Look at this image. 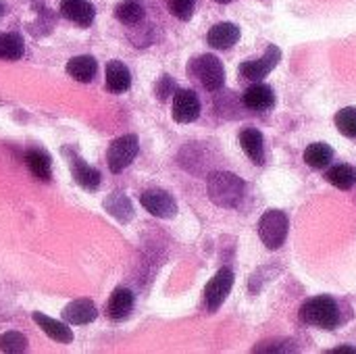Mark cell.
<instances>
[{
	"mask_svg": "<svg viewBox=\"0 0 356 354\" xmlns=\"http://www.w3.org/2000/svg\"><path fill=\"white\" fill-rule=\"evenodd\" d=\"M207 188H209V198L217 204V207H238L242 196H244V182L229 171H215L209 175L207 179Z\"/></svg>",
	"mask_w": 356,
	"mask_h": 354,
	"instance_id": "obj_1",
	"label": "cell"
},
{
	"mask_svg": "<svg viewBox=\"0 0 356 354\" xmlns=\"http://www.w3.org/2000/svg\"><path fill=\"white\" fill-rule=\"evenodd\" d=\"M300 321L321 330H336L342 323L340 307L332 296H315L309 298L300 307Z\"/></svg>",
	"mask_w": 356,
	"mask_h": 354,
	"instance_id": "obj_2",
	"label": "cell"
},
{
	"mask_svg": "<svg viewBox=\"0 0 356 354\" xmlns=\"http://www.w3.org/2000/svg\"><path fill=\"white\" fill-rule=\"evenodd\" d=\"M288 230H290L288 215L284 211H277V209L267 211L259 221V236L269 250L282 248V244L288 238Z\"/></svg>",
	"mask_w": 356,
	"mask_h": 354,
	"instance_id": "obj_3",
	"label": "cell"
},
{
	"mask_svg": "<svg viewBox=\"0 0 356 354\" xmlns=\"http://www.w3.org/2000/svg\"><path fill=\"white\" fill-rule=\"evenodd\" d=\"M190 71L209 92H217L225 81V69L215 54H202L192 61Z\"/></svg>",
	"mask_w": 356,
	"mask_h": 354,
	"instance_id": "obj_4",
	"label": "cell"
},
{
	"mask_svg": "<svg viewBox=\"0 0 356 354\" xmlns=\"http://www.w3.org/2000/svg\"><path fill=\"white\" fill-rule=\"evenodd\" d=\"M138 150H140V144H138V136H134V134H125V136L113 140L108 146V152H106L108 169L113 173H121L138 156Z\"/></svg>",
	"mask_w": 356,
	"mask_h": 354,
	"instance_id": "obj_5",
	"label": "cell"
},
{
	"mask_svg": "<svg viewBox=\"0 0 356 354\" xmlns=\"http://www.w3.org/2000/svg\"><path fill=\"white\" fill-rule=\"evenodd\" d=\"M232 286H234V271L229 267L219 269L215 273V277L207 284V288H204V303H207V309L211 313H215L225 303V298L232 292Z\"/></svg>",
	"mask_w": 356,
	"mask_h": 354,
	"instance_id": "obj_6",
	"label": "cell"
},
{
	"mask_svg": "<svg viewBox=\"0 0 356 354\" xmlns=\"http://www.w3.org/2000/svg\"><path fill=\"white\" fill-rule=\"evenodd\" d=\"M280 61H282V50L271 44L259 61H246V63H242L240 69H238V73L244 79H248V81H261L263 77H267L277 67Z\"/></svg>",
	"mask_w": 356,
	"mask_h": 354,
	"instance_id": "obj_7",
	"label": "cell"
},
{
	"mask_svg": "<svg viewBox=\"0 0 356 354\" xmlns=\"http://www.w3.org/2000/svg\"><path fill=\"white\" fill-rule=\"evenodd\" d=\"M140 202L150 215H154L159 219H171L177 215V202L165 190H146L140 196Z\"/></svg>",
	"mask_w": 356,
	"mask_h": 354,
	"instance_id": "obj_8",
	"label": "cell"
},
{
	"mask_svg": "<svg viewBox=\"0 0 356 354\" xmlns=\"http://www.w3.org/2000/svg\"><path fill=\"white\" fill-rule=\"evenodd\" d=\"M171 115L177 123H194L200 117V100L192 90H177L173 96Z\"/></svg>",
	"mask_w": 356,
	"mask_h": 354,
	"instance_id": "obj_9",
	"label": "cell"
},
{
	"mask_svg": "<svg viewBox=\"0 0 356 354\" xmlns=\"http://www.w3.org/2000/svg\"><path fill=\"white\" fill-rule=\"evenodd\" d=\"M246 108L250 111H269L273 104H275V94H273V88L267 86V83H259L254 81L242 96Z\"/></svg>",
	"mask_w": 356,
	"mask_h": 354,
	"instance_id": "obj_10",
	"label": "cell"
},
{
	"mask_svg": "<svg viewBox=\"0 0 356 354\" xmlns=\"http://www.w3.org/2000/svg\"><path fill=\"white\" fill-rule=\"evenodd\" d=\"M98 317V311L94 307L92 300L81 298V300H73L63 309V319L69 325H88Z\"/></svg>",
	"mask_w": 356,
	"mask_h": 354,
	"instance_id": "obj_11",
	"label": "cell"
},
{
	"mask_svg": "<svg viewBox=\"0 0 356 354\" xmlns=\"http://www.w3.org/2000/svg\"><path fill=\"white\" fill-rule=\"evenodd\" d=\"M60 15L81 27H90L94 23L96 10L88 0H63L60 2Z\"/></svg>",
	"mask_w": 356,
	"mask_h": 354,
	"instance_id": "obj_12",
	"label": "cell"
},
{
	"mask_svg": "<svg viewBox=\"0 0 356 354\" xmlns=\"http://www.w3.org/2000/svg\"><path fill=\"white\" fill-rule=\"evenodd\" d=\"M238 40H240V27L236 23H229V21H223V23L213 25L211 31H209V35H207L209 46H213L217 50H227Z\"/></svg>",
	"mask_w": 356,
	"mask_h": 354,
	"instance_id": "obj_13",
	"label": "cell"
},
{
	"mask_svg": "<svg viewBox=\"0 0 356 354\" xmlns=\"http://www.w3.org/2000/svg\"><path fill=\"white\" fill-rule=\"evenodd\" d=\"M240 146L254 165H265V138L259 129L246 127L240 134Z\"/></svg>",
	"mask_w": 356,
	"mask_h": 354,
	"instance_id": "obj_14",
	"label": "cell"
},
{
	"mask_svg": "<svg viewBox=\"0 0 356 354\" xmlns=\"http://www.w3.org/2000/svg\"><path fill=\"white\" fill-rule=\"evenodd\" d=\"M71 154V152H69ZM71 173L75 177V184L81 186L88 192H96L100 186V171L90 167L88 163H83V159L71 154Z\"/></svg>",
	"mask_w": 356,
	"mask_h": 354,
	"instance_id": "obj_15",
	"label": "cell"
},
{
	"mask_svg": "<svg viewBox=\"0 0 356 354\" xmlns=\"http://www.w3.org/2000/svg\"><path fill=\"white\" fill-rule=\"evenodd\" d=\"M134 292L127 290V288H115V292L111 294L108 298V305H106V311H108V317L115 319V321H123L129 317V313L134 311Z\"/></svg>",
	"mask_w": 356,
	"mask_h": 354,
	"instance_id": "obj_16",
	"label": "cell"
},
{
	"mask_svg": "<svg viewBox=\"0 0 356 354\" xmlns=\"http://www.w3.org/2000/svg\"><path fill=\"white\" fill-rule=\"evenodd\" d=\"M33 321L40 325V330L48 336V338H52L54 342H58V344H69V342H73V332L65 325V323H60V321H56V319H52V317H48V315H42V313H33Z\"/></svg>",
	"mask_w": 356,
	"mask_h": 354,
	"instance_id": "obj_17",
	"label": "cell"
},
{
	"mask_svg": "<svg viewBox=\"0 0 356 354\" xmlns=\"http://www.w3.org/2000/svg\"><path fill=\"white\" fill-rule=\"evenodd\" d=\"M131 86V73L121 61H111L106 65V88L115 94L127 92Z\"/></svg>",
	"mask_w": 356,
	"mask_h": 354,
	"instance_id": "obj_18",
	"label": "cell"
},
{
	"mask_svg": "<svg viewBox=\"0 0 356 354\" xmlns=\"http://www.w3.org/2000/svg\"><path fill=\"white\" fill-rule=\"evenodd\" d=\"M98 71V63L94 56L90 54H83V56H73L69 63H67V73L75 79V81H81V83H88L94 79Z\"/></svg>",
	"mask_w": 356,
	"mask_h": 354,
	"instance_id": "obj_19",
	"label": "cell"
},
{
	"mask_svg": "<svg viewBox=\"0 0 356 354\" xmlns=\"http://www.w3.org/2000/svg\"><path fill=\"white\" fill-rule=\"evenodd\" d=\"M104 209L108 211V215H113L121 223H127V221L134 219V207H131V200L125 194H119V192L111 194L104 200Z\"/></svg>",
	"mask_w": 356,
	"mask_h": 354,
	"instance_id": "obj_20",
	"label": "cell"
},
{
	"mask_svg": "<svg viewBox=\"0 0 356 354\" xmlns=\"http://www.w3.org/2000/svg\"><path fill=\"white\" fill-rule=\"evenodd\" d=\"M25 165H27V169L38 177V179H42V182H48L50 179V165H52V161H50V154H46L44 150H27L25 152Z\"/></svg>",
	"mask_w": 356,
	"mask_h": 354,
	"instance_id": "obj_21",
	"label": "cell"
},
{
	"mask_svg": "<svg viewBox=\"0 0 356 354\" xmlns=\"http://www.w3.org/2000/svg\"><path fill=\"white\" fill-rule=\"evenodd\" d=\"M334 161V150L325 142H315L305 150V163L313 169H323Z\"/></svg>",
	"mask_w": 356,
	"mask_h": 354,
	"instance_id": "obj_22",
	"label": "cell"
},
{
	"mask_svg": "<svg viewBox=\"0 0 356 354\" xmlns=\"http://www.w3.org/2000/svg\"><path fill=\"white\" fill-rule=\"evenodd\" d=\"M327 182L332 186H336L338 190H350L356 184V167L353 165H334L330 171H327Z\"/></svg>",
	"mask_w": 356,
	"mask_h": 354,
	"instance_id": "obj_23",
	"label": "cell"
},
{
	"mask_svg": "<svg viewBox=\"0 0 356 354\" xmlns=\"http://www.w3.org/2000/svg\"><path fill=\"white\" fill-rule=\"evenodd\" d=\"M144 6L140 0H123L115 8V17L125 25H138L144 19Z\"/></svg>",
	"mask_w": 356,
	"mask_h": 354,
	"instance_id": "obj_24",
	"label": "cell"
},
{
	"mask_svg": "<svg viewBox=\"0 0 356 354\" xmlns=\"http://www.w3.org/2000/svg\"><path fill=\"white\" fill-rule=\"evenodd\" d=\"M23 56V38L19 33H0V58L17 61Z\"/></svg>",
	"mask_w": 356,
	"mask_h": 354,
	"instance_id": "obj_25",
	"label": "cell"
},
{
	"mask_svg": "<svg viewBox=\"0 0 356 354\" xmlns=\"http://www.w3.org/2000/svg\"><path fill=\"white\" fill-rule=\"evenodd\" d=\"M336 127L340 129V134H344L346 138H356V108L355 106H346L336 115Z\"/></svg>",
	"mask_w": 356,
	"mask_h": 354,
	"instance_id": "obj_26",
	"label": "cell"
},
{
	"mask_svg": "<svg viewBox=\"0 0 356 354\" xmlns=\"http://www.w3.org/2000/svg\"><path fill=\"white\" fill-rule=\"evenodd\" d=\"M0 351L8 354L25 353L27 351V338L19 332H6L0 336Z\"/></svg>",
	"mask_w": 356,
	"mask_h": 354,
	"instance_id": "obj_27",
	"label": "cell"
},
{
	"mask_svg": "<svg viewBox=\"0 0 356 354\" xmlns=\"http://www.w3.org/2000/svg\"><path fill=\"white\" fill-rule=\"evenodd\" d=\"M169 10L173 17H177L179 21H190L196 8V0H167Z\"/></svg>",
	"mask_w": 356,
	"mask_h": 354,
	"instance_id": "obj_28",
	"label": "cell"
},
{
	"mask_svg": "<svg viewBox=\"0 0 356 354\" xmlns=\"http://www.w3.org/2000/svg\"><path fill=\"white\" fill-rule=\"evenodd\" d=\"M173 92H175V81L169 75H163L159 79V83H156V96H159V100H167Z\"/></svg>",
	"mask_w": 356,
	"mask_h": 354,
	"instance_id": "obj_29",
	"label": "cell"
},
{
	"mask_svg": "<svg viewBox=\"0 0 356 354\" xmlns=\"http://www.w3.org/2000/svg\"><path fill=\"white\" fill-rule=\"evenodd\" d=\"M332 354H356L355 346H340V348H334L330 351Z\"/></svg>",
	"mask_w": 356,
	"mask_h": 354,
	"instance_id": "obj_30",
	"label": "cell"
},
{
	"mask_svg": "<svg viewBox=\"0 0 356 354\" xmlns=\"http://www.w3.org/2000/svg\"><path fill=\"white\" fill-rule=\"evenodd\" d=\"M4 13H6V6H4V2L0 0V17H4Z\"/></svg>",
	"mask_w": 356,
	"mask_h": 354,
	"instance_id": "obj_31",
	"label": "cell"
},
{
	"mask_svg": "<svg viewBox=\"0 0 356 354\" xmlns=\"http://www.w3.org/2000/svg\"><path fill=\"white\" fill-rule=\"evenodd\" d=\"M215 2H219V4H227V2H232V0H215Z\"/></svg>",
	"mask_w": 356,
	"mask_h": 354,
	"instance_id": "obj_32",
	"label": "cell"
}]
</instances>
